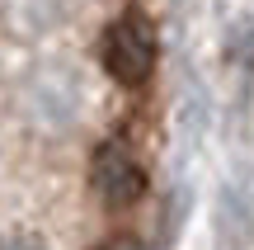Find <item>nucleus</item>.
Here are the masks:
<instances>
[{"instance_id": "1", "label": "nucleus", "mask_w": 254, "mask_h": 250, "mask_svg": "<svg viewBox=\"0 0 254 250\" xmlns=\"http://www.w3.org/2000/svg\"><path fill=\"white\" fill-rule=\"evenodd\" d=\"M155 57H160V38H155V24L141 9H123L99 38V62L123 90H136V85L151 81Z\"/></svg>"}, {"instance_id": "2", "label": "nucleus", "mask_w": 254, "mask_h": 250, "mask_svg": "<svg viewBox=\"0 0 254 250\" xmlns=\"http://www.w3.org/2000/svg\"><path fill=\"white\" fill-rule=\"evenodd\" d=\"M90 184H94V194H99V203H109L113 213H123V208L141 203L146 166H141V156H136L123 137H109L99 151H94V161H90Z\"/></svg>"}, {"instance_id": "3", "label": "nucleus", "mask_w": 254, "mask_h": 250, "mask_svg": "<svg viewBox=\"0 0 254 250\" xmlns=\"http://www.w3.org/2000/svg\"><path fill=\"white\" fill-rule=\"evenodd\" d=\"M94 250H141V246H136V236H109V241H99Z\"/></svg>"}]
</instances>
